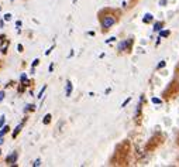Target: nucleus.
<instances>
[{
	"label": "nucleus",
	"instance_id": "10",
	"mask_svg": "<svg viewBox=\"0 0 179 167\" xmlns=\"http://www.w3.org/2000/svg\"><path fill=\"white\" fill-rule=\"evenodd\" d=\"M3 96H4L3 94H0V101H2V99H3Z\"/></svg>",
	"mask_w": 179,
	"mask_h": 167
},
{
	"label": "nucleus",
	"instance_id": "3",
	"mask_svg": "<svg viewBox=\"0 0 179 167\" xmlns=\"http://www.w3.org/2000/svg\"><path fill=\"white\" fill-rule=\"evenodd\" d=\"M16 157H17V155H16V153H13V155H12V156H10V157L7 159V162H8L10 164H12V162H13V160H16Z\"/></svg>",
	"mask_w": 179,
	"mask_h": 167
},
{
	"label": "nucleus",
	"instance_id": "4",
	"mask_svg": "<svg viewBox=\"0 0 179 167\" xmlns=\"http://www.w3.org/2000/svg\"><path fill=\"white\" fill-rule=\"evenodd\" d=\"M21 126H23V125H18V126L16 127V130H14V133H13V136H17V134H18V132L21 130Z\"/></svg>",
	"mask_w": 179,
	"mask_h": 167
},
{
	"label": "nucleus",
	"instance_id": "2",
	"mask_svg": "<svg viewBox=\"0 0 179 167\" xmlns=\"http://www.w3.org/2000/svg\"><path fill=\"white\" fill-rule=\"evenodd\" d=\"M71 91H72V85H71V82H68V86H66V95L68 96L71 95Z\"/></svg>",
	"mask_w": 179,
	"mask_h": 167
},
{
	"label": "nucleus",
	"instance_id": "9",
	"mask_svg": "<svg viewBox=\"0 0 179 167\" xmlns=\"http://www.w3.org/2000/svg\"><path fill=\"white\" fill-rule=\"evenodd\" d=\"M168 34H169V31H162V33H161V36L165 37V36H168Z\"/></svg>",
	"mask_w": 179,
	"mask_h": 167
},
{
	"label": "nucleus",
	"instance_id": "7",
	"mask_svg": "<svg viewBox=\"0 0 179 167\" xmlns=\"http://www.w3.org/2000/svg\"><path fill=\"white\" fill-rule=\"evenodd\" d=\"M151 19H152V17H151V14H147V17L144 19V21H148V20H151Z\"/></svg>",
	"mask_w": 179,
	"mask_h": 167
},
{
	"label": "nucleus",
	"instance_id": "5",
	"mask_svg": "<svg viewBox=\"0 0 179 167\" xmlns=\"http://www.w3.org/2000/svg\"><path fill=\"white\" fill-rule=\"evenodd\" d=\"M49 120H51V115H45V118H44V123H48Z\"/></svg>",
	"mask_w": 179,
	"mask_h": 167
},
{
	"label": "nucleus",
	"instance_id": "6",
	"mask_svg": "<svg viewBox=\"0 0 179 167\" xmlns=\"http://www.w3.org/2000/svg\"><path fill=\"white\" fill-rule=\"evenodd\" d=\"M4 19H6V20H12V14H6V16H4Z\"/></svg>",
	"mask_w": 179,
	"mask_h": 167
},
{
	"label": "nucleus",
	"instance_id": "1",
	"mask_svg": "<svg viewBox=\"0 0 179 167\" xmlns=\"http://www.w3.org/2000/svg\"><path fill=\"white\" fill-rule=\"evenodd\" d=\"M114 24H116V17L114 16H104V19L102 20L103 30L110 29V27H113Z\"/></svg>",
	"mask_w": 179,
	"mask_h": 167
},
{
	"label": "nucleus",
	"instance_id": "8",
	"mask_svg": "<svg viewBox=\"0 0 179 167\" xmlns=\"http://www.w3.org/2000/svg\"><path fill=\"white\" fill-rule=\"evenodd\" d=\"M3 123H4V116H2V119H0V126H3Z\"/></svg>",
	"mask_w": 179,
	"mask_h": 167
}]
</instances>
